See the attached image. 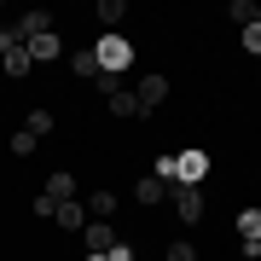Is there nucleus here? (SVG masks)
<instances>
[{"mask_svg":"<svg viewBox=\"0 0 261 261\" xmlns=\"http://www.w3.org/2000/svg\"><path fill=\"white\" fill-rule=\"evenodd\" d=\"M157 180H168V186H203V180H209V151H174V157H157Z\"/></svg>","mask_w":261,"mask_h":261,"instance_id":"f257e3e1","label":"nucleus"},{"mask_svg":"<svg viewBox=\"0 0 261 261\" xmlns=\"http://www.w3.org/2000/svg\"><path fill=\"white\" fill-rule=\"evenodd\" d=\"M93 58H99V75H122V70L134 64V41L128 35H99Z\"/></svg>","mask_w":261,"mask_h":261,"instance_id":"f03ea898","label":"nucleus"},{"mask_svg":"<svg viewBox=\"0 0 261 261\" xmlns=\"http://www.w3.org/2000/svg\"><path fill=\"white\" fill-rule=\"evenodd\" d=\"M168 203H174V215H180V221H203V203H209V197H203V186H168Z\"/></svg>","mask_w":261,"mask_h":261,"instance_id":"7ed1b4c3","label":"nucleus"},{"mask_svg":"<svg viewBox=\"0 0 261 261\" xmlns=\"http://www.w3.org/2000/svg\"><path fill=\"white\" fill-rule=\"evenodd\" d=\"M128 93L140 99V116H145V111H157V105L168 99V75H163V70H145V75H140V87H128Z\"/></svg>","mask_w":261,"mask_h":261,"instance_id":"20e7f679","label":"nucleus"},{"mask_svg":"<svg viewBox=\"0 0 261 261\" xmlns=\"http://www.w3.org/2000/svg\"><path fill=\"white\" fill-rule=\"evenodd\" d=\"M23 53H29V64H53V58L64 53V41L47 29V35H29V41H23Z\"/></svg>","mask_w":261,"mask_h":261,"instance_id":"39448f33","label":"nucleus"},{"mask_svg":"<svg viewBox=\"0 0 261 261\" xmlns=\"http://www.w3.org/2000/svg\"><path fill=\"white\" fill-rule=\"evenodd\" d=\"M93 18H99L105 35H122V18H128V6H122V0H99V6H93Z\"/></svg>","mask_w":261,"mask_h":261,"instance_id":"423d86ee","label":"nucleus"},{"mask_svg":"<svg viewBox=\"0 0 261 261\" xmlns=\"http://www.w3.org/2000/svg\"><path fill=\"white\" fill-rule=\"evenodd\" d=\"M53 226H58V232H82V226H87V209L70 197V203H58V209H53Z\"/></svg>","mask_w":261,"mask_h":261,"instance_id":"0eeeda50","label":"nucleus"},{"mask_svg":"<svg viewBox=\"0 0 261 261\" xmlns=\"http://www.w3.org/2000/svg\"><path fill=\"white\" fill-rule=\"evenodd\" d=\"M82 232H87V255H105V250L116 244V226H111V221H87Z\"/></svg>","mask_w":261,"mask_h":261,"instance_id":"6e6552de","label":"nucleus"},{"mask_svg":"<svg viewBox=\"0 0 261 261\" xmlns=\"http://www.w3.org/2000/svg\"><path fill=\"white\" fill-rule=\"evenodd\" d=\"M41 197H53V203H70V197H75V174H70V168H53V174H47V192H41Z\"/></svg>","mask_w":261,"mask_h":261,"instance_id":"1a4fd4ad","label":"nucleus"},{"mask_svg":"<svg viewBox=\"0 0 261 261\" xmlns=\"http://www.w3.org/2000/svg\"><path fill=\"white\" fill-rule=\"evenodd\" d=\"M82 209H87V221H111V215H116V192H93Z\"/></svg>","mask_w":261,"mask_h":261,"instance_id":"9d476101","label":"nucleus"},{"mask_svg":"<svg viewBox=\"0 0 261 261\" xmlns=\"http://www.w3.org/2000/svg\"><path fill=\"white\" fill-rule=\"evenodd\" d=\"M0 70H6L12 82H23V75L35 70V64H29V53H23V47H12V53H0Z\"/></svg>","mask_w":261,"mask_h":261,"instance_id":"9b49d317","label":"nucleus"},{"mask_svg":"<svg viewBox=\"0 0 261 261\" xmlns=\"http://www.w3.org/2000/svg\"><path fill=\"white\" fill-rule=\"evenodd\" d=\"M134 197H140V203H168V180H157V174H145L140 186H134Z\"/></svg>","mask_w":261,"mask_h":261,"instance_id":"f8f14e48","label":"nucleus"},{"mask_svg":"<svg viewBox=\"0 0 261 261\" xmlns=\"http://www.w3.org/2000/svg\"><path fill=\"white\" fill-rule=\"evenodd\" d=\"M70 70L93 82V75H99V58H93V47H87V53H70Z\"/></svg>","mask_w":261,"mask_h":261,"instance_id":"ddd939ff","label":"nucleus"},{"mask_svg":"<svg viewBox=\"0 0 261 261\" xmlns=\"http://www.w3.org/2000/svg\"><path fill=\"white\" fill-rule=\"evenodd\" d=\"M111 116H140V99L122 87V93H111Z\"/></svg>","mask_w":261,"mask_h":261,"instance_id":"4468645a","label":"nucleus"},{"mask_svg":"<svg viewBox=\"0 0 261 261\" xmlns=\"http://www.w3.org/2000/svg\"><path fill=\"white\" fill-rule=\"evenodd\" d=\"M238 238H244V244L261 238V209H244V215H238Z\"/></svg>","mask_w":261,"mask_h":261,"instance_id":"2eb2a0df","label":"nucleus"},{"mask_svg":"<svg viewBox=\"0 0 261 261\" xmlns=\"http://www.w3.org/2000/svg\"><path fill=\"white\" fill-rule=\"evenodd\" d=\"M226 18H238V23H255V18H261V6H255V0H232V6H226Z\"/></svg>","mask_w":261,"mask_h":261,"instance_id":"dca6fc26","label":"nucleus"},{"mask_svg":"<svg viewBox=\"0 0 261 261\" xmlns=\"http://www.w3.org/2000/svg\"><path fill=\"white\" fill-rule=\"evenodd\" d=\"M23 128L35 134V140H47V134H53V111H29V122H23Z\"/></svg>","mask_w":261,"mask_h":261,"instance_id":"f3484780","label":"nucleus"},{"mask_svg":"<svg viewBox=\"0 0 261 261\" xmlns=\"http://www.w3.org/2000/svg\"><path fill=\"white\" fill-rule=\"evenodd\" d=\"M29 151H35V134L18 128V134H12V157H29Z\"/></svg>","mask_w":261,"mask_h":261,"instance_id":"a211bd4d","label":"nucleus"},{"mask_svg":"<svg viewBox=\"0 0 261 261\" xmlns=\"http://www.w3.org/2000/svg\"><path fill=\"white\" fill-rule=\"evenodd\" d=\"M244 53H261V18L244 23Z\"/></svg>","mask_w":261,"mask_h":261,"instance_id":"6ab92c4d","label":"nucleus"},{"mask_svg":"<svg viewBox=\"0 0 261 261\" xmlns=\"http://www.w3.org/2000/svg\"><path fill=\"white\" fill-rule=\"evenodd\" d=\"M12 47H23V35H18V23H6V29H0V53H12Z\"/></svg>","mask_w":261,"mask_h":261,"instance_id":"aec40b11","label":"nucleus"},{"mask_svg":"<svg viewBox=\"0 0 261 261\" xmlns=\"http://www.w3.org/2000/svg\"><path fill=\"white\" fill-rule=\"evenodd\" d=\"M168 261H197V250H192L186 238H180V244H168Z\"/></svg>","mask_w":261,"mask_h":261,"instance_id":"412c9836","label":"nucleus"},{"mask_svg":"<svg viewBox=\"0 0 261 261\" xmlns=\"http://www.w3.org/2000/svg\"><path fill=\"white\" fill-rule=\"evenodd\" d=\"M105 261H134V250H128V244H122V238H116V244H111V250H105Z\"/></svg>","mask_w":261,"mask_h":261,"instance_id":"4be33fe9","label":"nucleus"},{"mask_svg":"<svg viewBox=\"0 0 261 261\" xmlns=\"http://www.w3.org/2000/svg\"><path fill=\"white\" fill-rule=\"evenodd\" d=\"M244 255H250V261H261V238H250V244H244Z\"/></svg>","mask_w":261,"mask_h":261,"instance_id":"5701e85b","label":"nucleus"},{"mask_svg":"<svg viewBox=\"0 0 261 261\" xmlns=\"http://www.w3.org/2000/svg\"><path fill=\"white\" fill-rule=\"evenodd\" d=\"M87 261H105V255H87Z\"/></svg>","mask_w":261,"mask_h":261,"instance_id":"b1692460","label":"nucleus"}]
</instances>
